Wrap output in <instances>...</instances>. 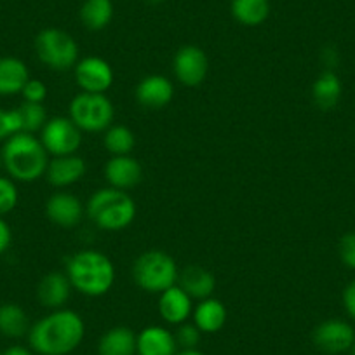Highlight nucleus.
Listing matches in <instances>:
<instances>
[{"instance_id":"obj_1","label":"nucleus","mask_w":355,"mask_h":355,"mask_svg":"<svg viewBox=\"0 0 355 355\" xmlns=\"http://www.w3.org/2000/svg\"><path fill=\"white\" fill-rule=\"evenodd\" d=\"M84 336V319L75 310L58 309L32 324L28 343L37 355H70L80 347Z\"/></svg>"},{"instance_id":"obj_2","label":"nucleus","mask_w":355,"mask_h":355,"mask_svg":"<svg viewBox=\"0 0 355 355\" xmlns=\"http://www.w3.org/2000/svg\"><path fill=\"white\" fill-rule=\"evenodd\" d=\"M71 288L85 296H103L115 282V266L107 254L84 249L67 259V272Z\"/></svg>"},{"instance_id":"obj_3","label":"nucleus","mask_w":355,"mask_h":355,"mask_svg":"<svg viewBox=\"0 0 355 355\" xmlns=\"http://www.w3.org/2000/svg\"><path fill=\"white\" fill-rule=\"evenodd\" d=\"M49 153L42 141L30 132H18L6 139L2 148V166L16 182L32 183L46 174Z\"/></svg>"},{"instance_id":"obj_4","label":"nucleus","mask_w":355,"mask_h":355,"mask_svg":"<svg viewBox=\"0 0 355 355\" xmlns=\"http://www.w3.org/2000/svg\"><path fill=\"white\" fill-rule=\"evenodd\" d=\"M89 220L98 228L107 232H119L128 228L136 218V202L124 190L100 189L89 197L85 204Z\"/></svg>"},{"instance_id":"obj_5","label":"nucleus","mask_w":355,"mask_h":355,"mask_svg":"<svg viewBox=\"0 0 355 355\" xmlns=\"http://www.w3.org/2000/svg\"><path fill=\"white\" fill-rule=\"evenodd\" d=\"M178 265L173 256L164 251H146L132 265V279L143 291L160 295L178 284Z\"/></svg>"},{"instance_id":"obj_6","label":"nucleus","mask_w":355,"mask_h":355,"mask_svg":"<svg viewBox=\"0 0 355 355\" xmlns=\"http://www.w3.org/2000/svg\"><path fill=\"white\" fill-rule=\"evenodd\" d=\"M70 119L82 132H105L114 122V105L105 94L80 93L70 101Z\"/></svg>"},{"instance_id":"obj_7","label":"nucleus","mask_w":355,"mask_h":355,"mask_svg":"<svg viewBox=\"0 0 355 355\" xmlns=\"http://www.w3.org/2000/svg\"><path fill=\"white\" fill-rule=\"evenodd\" d=\"M35 53L47 68L64 71L77 64L78 44L64 30L46 28L35 37Z\"/></svg>"},{"instance_id":"obj_8","label":"nucleus","mask_w":355,"mask_h":355,"mask_svg":"<svg viewBox=\"0 0 355 355\" xmlns=\"http://www.w3.org/2000/svg\"><path fill=\"white\" fill-rule=\"evenodd\" d=\"M40 141L49 155H73L82 145V131L70 117H53L40 131Z\"/></svg>"},{"instance_id":"obj_9","label":"nucleus","mask_w":355,"mask_h":355,"mask_svg":"<svg viewBox=\"0 0 355 355\" xmlns=\"http://www.w3.org/2000/svg\"><path fill=\"white\" fill-rule=\"evenodd\" d=\"M73 73L82 93L105 94L114 85V70L103 58H82L73 67Z\"/></svg>"},{"instance_id":"obj_10","label":"nucleus","mask_w":355,"mask_h":355,"mask_svg":"<svg viewBox=\"0 0 355 355\" xmlns=\"http://www.w3.org/2000/svg\"><path fill=\"white\" fill-rule=\"evenodd\" d=\"M312 340L313 345L324 354H345L350 352L352 345L355 343V329L347 320L327 319L313 329Z\"/></svg>"},{"instance_id":"obj_11","label":"nucleus","mask_w":355,"mask_h":355,"mask_svg":"<svg viewBox=\"0 0 355 355\" xmlns=\"http://www.w3.org/2000/svg\"><path fill=\"white\" fill-rule=\"evenodd\" d=\"M173 71L180 84L187 87H197L206 80L209 71L207 54L199 46H183L174 54Z\"/></svg>"},{"instance_id":"obj_12","label":"nucleus","mask_w":355,"mask_h":355,"mask_svg":"<svg viewBox=\"0 0 355 355\" xmlns=\"http://www.w3.org/2000/svg\"><path fill=\"white\" fill-rule=\"evenodd\" d=\"M159 315L164 322L171 326H180L183 322H189L193 312V300L189 293L178 284L166 289L159 295Z\"/></svg>"},{"instance_id":"obj_13","label":"nucleus","mask_w":355,"mask_h":355,"mask_svg":"<svg viewBox=\"0 0 355 355\" xmlns=\"http://www.w3.org/2000/svg\"><path fill=\"white\" fill-rule=\"evenodd\" d=\"M105 180L112 189L128 190L135 189L143 180V167L138 159L131 155H115L105 164Z\"/></svg>"},{"instance_id":"obj_14","label":"nucleus","mask_w":355,"mask_h":355,"mask_svg":"<svg viewBox=\"0 0 355 355\" xmlns=\"http://www.w3.org/2000/svg\"><path fill=\"white\" fill-rule=\"evenodd\" d=\"M174 85L164 75H146L136 85V100L148 110H160L173 101Z\"/></svg>"},{"instance_id":"obj_15","label":"nucleus","mask_w":355,"mask_h":355,"mask_svg":"<svg viewBox=\"0 0 355 355\" xmlns=\"http://www.w3.org/2000/svg\"><path fill=\"white\" fill-rule=\"evenodd\" d=\"M85 171H87V164L77 153L53 157V160H49V164H47L46 178L49 185L56 187V189H67V187L80 182L85 176Z\"/></svg>"},{"instance_id":"obj_16","label":"nucleus","mask_w":355,"mask_h":355,"mask_svg":"<svg viewBox=\"0 0 355 355\" xmlns=\"http://www.w3.org/2000/svg\"><path fill=\"white\" fill-rule=\"evenodd\" d=\"M46 216L58 227L71 228L80 223L84 216V204L73 193L58 192L47 199Z\"/></svg>"},{"instance_id":"obj_17","label":"nucleus","mask_w":355,"mask_h":355,"mask_svg":"<svg viewBox=\"0 0 355 355\" xmlns=\"http://www.w3.org/2000/svg\"><path fill=\"white\" fill-rule=\"evenodd\" d=\"M178 350L174 333L164 326H146L136 334V355H176Z\"/></svg>"},{"instance_id":"obj_18","label":"nucleus","mask_w":355,"mask_h":355,"mask_svg":"<svg viewBox=\"0 0 355 355\" xmlns=\"http://www.w3.org/2000/svg\"><path fill=\"white\" fill-rule=\"evenodd\" d=\"M71 289L73 288L70 284V279L64 272H49L39 282L37 298L46 309H64V303L70 298Z\"/></svg>"},{"instance_id":"obj_19","label":"nucleus","mask_w":355,"mask_h":355,"mask_svg":"<svg viewBox=\"0 0 355 355\" xmlns=\"http://www.w3.org/2000/svg\"><path fill=\"white\" fill-rule=\"evenodd\" d=\"M227 306L223 305V302L216 298H206L200 300L196 306H193L192 319L193 324L199 327V331L202 334H214L218 331H221L227 324Z\"/></svg>"},{"instance_id":"obj_20","label":"nucleus","mask_w":355,"mask_h":355,"mask_svg":"<svg viewBox=\"0 0 355 355\" xmlns=\"http://www.w3.org/2000/svg\"><path fill=\"white\" fill-rule=\"evenodd\" d=\"M178 286L185 289L192 300H206L211 298L216 289V277L211 270L204 266L192 265L187 266L185 270L180 272L178 277Z\"/></svg>"},{"instance_id":"obj_21","label":"nucleus","mask_w":355,"mask_h":355,"mask_svg":"<svg viewBox=\"0 0 355 355\" xmlns=\"http://www.w3.org/2000/svg\"><path fill=\"white\" fill-rule=\"evenodd\" d=\"M30 73L26 64L18 58H0V96H12L21 93Z\"/></svg>"},{"instance_id":"obj_22","label":"nucleus","mask_w":355,"mask_h":355,"mask_svg":"<svg viewBox=\"0 0 355 355\" xmlns=\"http://www.w3.org/2000/svg\"><path fill=\"white\" fill-rule=\"evenodd\" d=\"M98 355H136V333L128 326L105 331L98 341Z\"/></svg>"},{"instance_id":"obj_23","label":"nucleus","mask_w":355,"mask_h":355,"mask_svg":"<svg viewBox=\"0 0 355 355\" xmlns=\"http://www.w3.org/2000/svg\"><path fill=\"white\" fill-rule=\"evenodd\" d=\"M341 91H343V85H341L340 77L333 70L322 71L312 85L313 103L320 110H333L340 101Z\"/></svg>"},{"instance_id":"obj_24","label":"nucleus","mask_w":355,"mask_h":355,"mask_svg":"<svg viewBox=\"0 0 355 355\" xmlns=\"http://www.w3.org/2000/svg\"><path fill=\"white\" fill-rule=\"evenodd\" d=\"M30 319L25 310L16 303H2L0 305V334L11 340L28 336Z\"/></svg>"},{"instance_id":"obj_25","label":"nucleus","mask_w":355,"mask_h":355,"mask_svg":"<svg viewBox=\"0 0 355 355\" xmlns=\"http://www.w3.org/2000/svg\"><path fill=\"white\" fill-rule=\"evenodd\" d=\"M230 12L244 26H258L270 16V0H232Z\"/></svg>"},{"instance_id":"obj_26","label":"nucleus","mask_w":355,"mask_h":355,"mask_svg":"<svg viewBox=\"0 0 355 355\" xmlns=\"http://www.w3.org/2000/svg\"><path fill=\"white\" fill-rule=\"evenodd\" d=\"M82 25L91 32H101L107 28L114 18V4L112 0H85L80 11Z\"/></svg>"},{"instance_id":"obj_27","label":"nucleus","mask_w":355,"mask_h":355,"mask_svg":"<svg viewBox=\"0 0 355 355\" xmlns=\"http://www.w3.org/2000/svg\"><path fill=\"white\" fill-rule=\"evenodd\" d=\"M103 145L107 152L112 153V157L131 155L136 146V136L125 125H110L105 131Z\"/></svg>"},{"instance_id":"obj_28","label":"nucleus","mask_w":355,"mask_h":355,"mask_svg":"<svg viewBox=\"0 0 355 355\" xmlns=\"http://www.w3.org/2000/svg\"><path fill=\"white\" fill-rule=\"evenodd\" d=\"M19 119H21V128L23 132H33L42 131V128L46 125L47 112L44 108L42 103H28V101H23L21 107L18 108Z\"/></svg>"},{"instance_id":"obj_29","label":"nucleus","mask_w":355,"mask_h":355,"mask_svg":"<svg viewBox=\"0 0 355 355\" xmlns=\"http://www.w3.org/2000/svg\"><path fill=\"white\" fill-rule=\"evenodd\" d=\"M174 338H176V343L180 350H193V348L199 347L202 333H200L199 327L193 322H183L178 326Z\"/></svg>"},{"instance_id":"obj_30","label":"nucleus","mask_w":355,"mask_h":355,"mask_svg":"<svg viewBox=\"0 0 355 355\" xmlns=\"http://www.w3.org/2000/svg\"><path fill=\"white\" fill-rule=\"evenodd\" d=\"M18 199L19 193L15 180L0 176V216L11 213L18 206Z\"/></svg>"},{"instance_id":"obj_31","label":"nucleus","mask_w":355,"mask_h":355,"mask_svg":"<svg viewBox=\"0 0 355 355\" xmlns=\"http://www.w3.org/2000/svg\"><path fill=\"white\" fill-rule=\"evenodd\" d=\"M18 132H23L18 108H15V110H2L0 108V141H6Z\"/></svg>"},{"instance_id":"obj_32","label":"nucleus","mask_w":355,"mask_h":355,"mask_svg":"<svg viewBox=\"0 0 355 355\" xmlns=\"http://www.w3.org/2000/svg\"><path fill=\"white\" fill-rule=\"evenodd\" d=\"M338 254L341 263L348 266L350 270H355V232H348L338 242Z\"/></svg>"},{"instance_id":"obj_33","label":"nucleus","mask_w":355,"mask_h":355,"mask_svg":"<svg viewBox=\"0 0 355 355\" xmlns=\"http://www.w3.org/2000/svg\"><path fill=\"white\" fill-rule=\"evenodd\" d=\"M21 94L23 100L28 101V103H44V100L47 98V87L39 78H30L23 87Z\"/></svg>"},{"instance_id":"obj_34","label":"nucleus","mask_w":355,"mask_h":355,"mask_svg":"<svg viewBox=\"0 0 355 355\" xmlns=\"http://www.w3.org/2000/svg\"><path fill=\"white\" fill-rule=\"evenodd\" d=\"M341 298H343L345 312L348 313V317H352L355 320V279L345 286Z\"/></svg>"},{"instance_id":"obj_35","label":"nucleus","mask_w":355,"mask_h":355,"mask_svg":"<svg viewBox=\"0 0 355 355\" xmlns=\"http://www.w3.org/2000/svg\"><path fill=\"white\" fill-rule=\"evenodd\" d=\"M11 241H12L11 228H9V225L0 218V254L8 251V248L11 245Z\"/></svg>"},{"instance_id":"obj_36","label":"nucleus","mask_w":355,"mask_h":355,"mask_svg":"<svg viewBox=\"0 0 355 355\" xmlns=\"http://www.w3.org/2000/svg\"><path fill=\"white\" fill-rule=\"evenodd\" d=\"M2 355H37L32 348L21 347V345H15V347H9L8 350L2 352Z\"/></svg>"},{"instance_id":"obj_37","label":"nucleus","mask_w":355,"mask_h":355,"mask_svg":"<svg viewBox=\"0 0 355 355\" xmlns=\"http://www.w3.org/2000/svg\"><path fill=\"white\" fill-rule=\"evenodd\" d=\"M176 355H206V354H202L200 350L193 348V350H178Z\"/></svg>"},{"instance_id":"obj_38","label":"nucleus","mask_w":355,"mask_h":355,"mask_svg":"<svg viewBox=\"0 0 355 355\" xmlns=\"http://www.w3.org/2000/svg\"><path fill=\"white\" fill-rule=\"evenodd\" d=\"M145 2H148V4H160L162 0H145Z\"/></svg>"},{"instance_id":"obj_39","label":"nucleus","mask_w":355,"mask_h":355,"mask_svg":"<svg viewBox=\"0 0 355 355\" xmlns=\"http://www.w3.org/2000/svg\"><path fill=\"white\" fill-rule=\"evenodd\" d=\"M350 355H355V343L352 345V348H350Z\"/></svg>"},{"instance_id":"obj_40","label":"nucleus","mask_w":355,"mask_h":355,"mask_svg":"<svg viewBox=\"0 0 355 355\" xmlns=\"http://www.w3.org/2000/svg\"><path fill=\"white\" fill-rule=\"evenodd\" d=\"M0 167H2V152H0Z\"/></svg>"},{"instance_id":"obj_41","label":"nucleus","mask_w":355,"mask_h":355,"mask_svg":"<svg viewBox=\"0 0 355 355\" xmlns=\"http://www.w3.org/2000/svg\"><path fill=\"white\" fill-rule=\"evenodd\" d=\"M0 355H2V352H0Z\"/></svg>"}]
</instances>
